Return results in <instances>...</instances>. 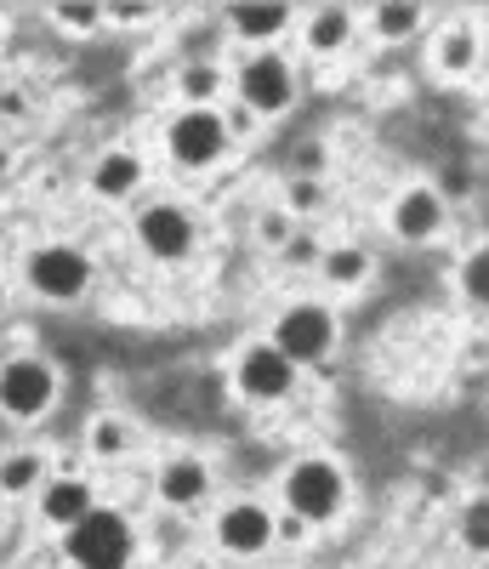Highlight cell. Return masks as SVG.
<instances>
[{
    "label": "cell",
    "mask_w": 489,
    "mask_h": 569,
    "mask_svg": "<svg viewBox=\"0 0 489 569\" xmlns=\"http://www.w3.org/2000/svg\"><path fill=\"white\" fill-rule=\"evenodd\" d=\"M63 552L74 569H126L131 563V518L114 507H91L63 530Z\"/></svg>",
    "instance_id": "1"
},
{
    "label": "cell",
    "mask_w": 489,
    "mask_h": 569,
    "mask_svg": "<svg viewBox=\"0 0 489 569\" xmlns=\"http://www.w3.org/2000/svg\"><path fill=\"white\" fill-rule=\"evenodd\" d=\"M341 501H348V479H341V467L325 461V456H308L285 472V507L290 518H302V525H330V518L341 512Z\"/></svg>",
    "instance_id": "2"
},
{
    "label": "cell",
    "mask_w": 489,
    "mask_h": 569,
    "mask_svg": "<svg viewBox=\"0 0 489 569\" xmlns=\"http://www.w3.org/2000/svg\"><path fill=\"white\" fill-rule=\"evenodd\" d=\"M290 365H319L330 348H336V319H330V308H319V302H297V308H285L279 319H273V337H268Z\"/></svg>",
    "instance_id": "3"
},
{
    "label": "cell",
    "mask_w": 489,
    "mask_h": 569,
    "mask_svg": "<svg viewBox=\"0 0 489 569\" xmlns=\"http://www.w3.org/2000/svg\"><path fill=\"white\" fill-rule=\"evenodd\" d=\"M228 120L217 114V109H182L171 126H166V149H171V160L177 166H188V171H206V166H217L222 154H228Z\"/></svg>",
    "instance_id": "4"
},
{
    "label": "cell",
    "mask_w": 489,
    "mask_h": 569,
    "mask_svg": "<svg viewBox=\"0 0 489 569\" xmlns=\"http://www.w3.org/2000/svg\"><path fill=\"white\" fill-rule=\"evenodd\" d=\"M52 405H58V370L46 359L23 353V359H12L7 370H0V410H7L12 421H40Z\"/></svg>",
    "instance_id": "5"
},
{
    "label": "cell",
    "mask_w": 489,
    "mask_h": 569,
    "mask_svg": "<svg viewBox=\"0 0 489 569\" xmlns=\"http://www.w3.org/2000/svg\"><path fill=\"white\" fill-rule=\"evenodd\" d=\"M29 284L46 302H80L91 284V257L80 246H40L29 257Z\"/></svg>",
    "instance_id": "6"
},
{
    "label": "cell",
    "mask_w": 489,
    "mask_h": 569,
    "mask_svg": "<svg viewBox=\"0 0 489 569\" xmlns=\"http://www.w3.org/2000/svg\"><path fill=\"white\" fill-rule=\"evenodd\" d=\"M290 98H297V74H290L285 58L262 52V58H251V63L239 69V103H244V114H251V120L285 114Z\"/></svg>",
    "instance_id": "7"
},
{
    "label": "cell",
    "mask_w": 489,
    "mask_h": 569,
    "mask_svg": "<svg viewBox=\"0 0 489 569\" xmlns=\"http://www.w3.org/2000/svg\"><path fill=\"white\" fill-rule=\"evenodd\" d=\"M233 388L251 399V405H279L290 388H297V365H290L273 342H257L244 348L239 365H233Z\"/></svg>",
    "instance_id": "8"
},
{
    "label": "cell",
    "mask_w": 489,
    "mask_h": 569,
    "mask_svg": "<svg viewBox=\"0 0 489 569\" xmlns=\"http://www.w3.org/2000/svg\"><path fill=\"white\" fill-rule=\"evenodd\" d=\"M193 240H200V233H193V217L182 206L154 200V206L137 211V246L149 251L154 262H182L193 251Z\"/></svg>",
    "instance_id": "9"
},
{
    "label": "cell",
    "mask_w": 489,
    "mask_h": 569,
    "mask_svg": "<svg viewBox=\"0 0 489 569\" xmlns=\"http://www.w3.org/2000/svg\"><path fill=\"white\" fill-rule=\"evenodd\" d=\"M217 541H222V552H233V558L268 552V547H273V512H268L262 501H233V507H222Z\"/></svg>",
    "instance_id": "10"
},
{
    "label": "cell",
    "mask_w": 489,
    "mask_h": 569,
    "mask_svg": "<svg viewBox=\"0 0 489 569\" xmlns=\"http://www.w3.org/2000/svg\"><path fill=\"white\" fill-rule=\"evenodd\" d=\"M438 228H445V194L438 188H410V194L393 206V233L410 246H427L438 240Z\"/></svg>",
    "instance_id": "11"
},
{
    "label": "cell",
    "mask_w": 489,
    "mask_h": 569,
    "mask_svg": "<svg viewBox=\"0 0 489 569\" xmlns=\"http://www.w3.org/2000/svg\"><path fill=\"white\" fill-rule=\"evenodd\" d=\"M91 507H97L91 479H46L40 485V518H46V525H58V530L80 525Z\"/></svg>",
    "instance_id": "12"
},
{
    "label": "cell",
    "mask_w": 489,
    "mask_h": 569,
    "mask_svg": "<svg viewBox=\"0 0 489 569\" xmlns=\"http://www.w3.org/2000/svg\"><path fill=\"white\" fill-rule=\"evenodd\" d=\"M154 490H160L166 507H200V501L211 496V467L193 461V456H177V461H166V472L154 479Z\"/></svg>",
    "instance_id": "13"
},
{
    "label": "cell",
    "mask_w": 489,
    "mask_h": 569,
    "mask_svg": "<svg viewBox=\"0 0 489 569\" xmlns=\"http://www.w3.org/2000/svg\"><path fill=\"white\" fill-rule=\"evenodd\" d=\"M91 188L103 200H131L137 188H142V160L131 154V149H109L103 160L91 166Z\"/></svg>",
    "instance_id": "14"
},
{
    "label": "cell",
    "mask_w": 489,
    "mask_h": 569,
    "mask_svg": "<svg viewBox=\"0 0 489 569\" xmlns=\"http://www.w3.org/2000/svg\"><path fill=\"white\" fill-rule=\"evenodd\" d=\"M228 23L244 40H273V34H285L290 23H297V12H290V7H233Z\"/></svg>",
    "instance_id": "15"
},
{
    "label": "cell",
    "mask_w": 489,
    "mask_h": 569,
    "mask_svg": "<svg viewBox=\"0 0 489 569\" xmlns=\"http://www.w3.org/2000/svg\"><path fill=\"white\" fill-rule=\"evenodd\" d=\"M40 485H46V456L40 450H18V456L0 461V490L7 496H29Z\"/></svg>",
    "instance_id": "16"
},
{
    "label": "cell",
    "mask_w": 489,
    "mask_h": 569,
    "mask_svg": "<svg viewBox=\"0 0 489 569\" xmlns=\"http://www.w3.org/2000/svg\"><path fill=\"white\" fill-rule=\"evenodd\" d=\"M319 268H325V279L330 284H365L370 279V251H359V246H336V251H319Z\"/></svg>",
    "instance_id": "17"
},
{
    "label": "cell",
    "mask_w": 489,
    "mask_h": 569,
    "mask_svg": "<svg viewBox=\"0 0 489 569\" xmlns=\"http://www.w3.org/2000/svg\"><path fill=\"white\" fill-rule=\"evenodd\" d=\"M348 40H353V18L341 7H325V12L308 18V46H313V52H341Z\"/></svg>",
    "instance_id": "18"
},
{
    "label": "cell",
    "mask_w": 489,
    "mask_h": 569,
    "mask_svg": "<svg viewBox=\"0 0 489 569\" xmlns=\"http://www.w3.org/2000/svg\"><path fill=\"white\" fill-rule=\"evenodd\" d=\"M217 91H222V74L211 63H188L182 69V98L188 109H217Z\"/></svg>",
    "instance_id": "19"
},
{
    "label": "cell",
    "mask_w": 489,
    "mask_h": 569,
    "mask_svg": "<svg viewBox=\"0 0 489 569\" xmlns=\"http://www.w3.org/2000/svg\"><path fill=\"white\" fill-rule=\"evenodd\" d=\"M421 7H376V34L381 40H410L416 29H421Z\"/></svg>",
    "instance_id": "20"
},
{
    "label": "cell",
    "mask_w": 489,
    "mask_h": 569,
    "mask_svg": "<svg viewBox=\"0 0 489 569\" xmlns=\"http://www.w3.org/2000/svg\"><path fill=\"white\" fill-rule=\"evenodd\" d=\"M126 445H131V421H120V416H103V421L91 427V450H97V456H120Z\"/></svg>",
    "instance_id": "21"
},
{
    "label": "cell",
    "mask_w": 489,
    "mask_h": 569,
    "mask_svg": "<svg viewBox=\"0 0 489 569\" xmlns=\"http://www.w3.org/2000/svg\"><path fill=\"white\" fill-rule=\"evenodd\" d=\"M472 52H478V40H472V29H456L445 46H438V63H445L450 74H467L472 69Z\"/></svg>",
    "instance_id": "22"
},
{
    "label": "cell",
    "mask_w": 489,
    "mask_h": 569,
    "mask_svg": "<svg viewBox=\"0 0 489 569\" xmlns=\"http://www.w3.org/2000/svg\"><path fill=\"white\" fill-rule=\"evenodd\" d=\"M461 297H467L472 308L489 302V257H483V251H472L467 268H461Z\"/></svg>",
    "instance_id": "23"
},
{
    "label": "cell",
    "mask_w": 489,
    "mask_h": 569,
    "mask_svg": "<svg viewBox=\"0 0 489 569\" xmlns=\"http://www.w3.org/2000/svg\"><path fill=\"white\" fill-rule=\"evenodd\" d=\"M319 200H325V188H319V177H290V188H285V217H302V211H319Z\"/></svg>",
    "instance_id": "24"
},
{
    "label": "cell",
    "mask_w": 489,
    "mask_h": 569,
    "mask_svg": "<svg viewBox=\"0 0 489 569\" xmlns=\"http://www.w3.org/2000/svg\"><path fill=\"white\" fill-rule=\"evenodd\" d=\"M461 541H467V552H483L489 547V501L483 496L461 512Z\"/></svg>",
    "instance_id": "25"
},
{
    "label": "cell",
    "mask_w": 489,
    "mask_h": 569,
    "mask_svg": "<svg viewBox=\"0 0 489 569\" xmlns=\"http://www.w3.org/2000/svg\"><path fill=\"white\" fill-rule=\"evenodd\" d=\"M58 23L63 29H97V23H103V7H58Z\"/></svg>",
    "instance_id": "26"
},
{
    "label": "cell",
    "mask_w": 489,
    "mask_h": 569,
    "mask_svg": "<svg viewBox=\"0 0 489 569\" xmlns=\"http://www.w3.org/2000/svg\"><path fill=\"white\" fill-rule=\"evenodd\" d=\"M285 262H319V240H313V233H290V240H285Z\"/></svg>",
    "instance_id": "27"
},
{
    "label": "cell",
    "mask_w": 489,
    "mask_h": 569,
    "mask_svg": "<svg viewBox=\"0 0 489 569\" xmlns=\"http://www.w3.org/2000/svg\"><path fill=\"white\" fill-rule=\"evenodd\" d=\"M262 240H268V246H285V240H290V217H285V211H268V217H262Z\"/></svg>",
    "instance_id": "28"
},
{
    "label": "cell",
    "mask_w": 489,
    "mask_h": 569,
    "mask_svg": "<svg viewBox=\"0 0 489 569\" xmlns=\"http://www.w3.org/2000/svg\"><path fill=\"white\" fill-rule=\"evenodd\" d=\"M319 166H325V149L319 142H302L297 149V177H319Z\"/></svg>",
    "instance_id": "29"
},
{
    "label": "cell",
    "mask_w": 489,
    "mask_h": 569,
    "mask_svg": "<svg viewBox=\"0 0 489 569\" xmlns=\"http://www.w3.org/2000/svg\"><path fill=\"white\" fill-rule=\"evenodd\" d=\"M103 18H114V23H137V18H154V7H131V0H126V7H103Z\"/></svg>",
    "instance_id": "30"
},
{
    "label": "cell",
    "mask_w": 489,
    "mask_h": 569,
    "mask_svg": "<svg viewBox=\"0 0 489 569\" xmlns=\"http://www.w3.org/2000/svg\"><path fill=\"white\" fill-rule=\"evenodd\" d=\"M0 114H23V98H18V91H0Z\"/></svg>",
    "instance_id": "31"
},
{
    "label": "cell",
    "mask_w": 489,
    "mask_h": 569,
    "mask_svg": "<svg viewBox=\"0 0 489 569\" xmlns=\"http://www.w3.org/2000/svg\"><path fill=\"white\" fill-rule=\"evenodd\" d=\"M7 166H12V160H7V142H0V177H7Z\"/></svg>",
    "instance_id": "32"
},
{
    "label": "cell",
    "mask_w": 489,
    "mask_h": 569,
    "mask_svg": "<svg viewBox=\"0 0 489 569\" xmlns=\"http://www.w3.org/2000/svg\"><path fill=\"white\" fill-rule=\"evenodd\" d=\"M0 313H7V284H0Z\"/></svg>",
    "instance_id": "33"
}]
</instances>
